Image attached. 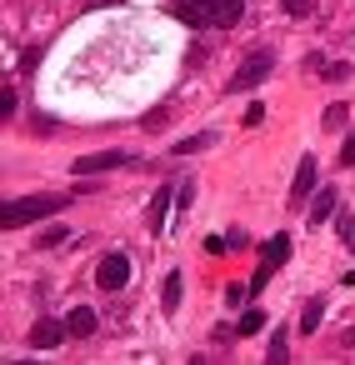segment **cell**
I'll return each mask as SVG.
<instances>
[{
    "label": "cell",
    "instance_id": "6da1fadb",
    "mask_svg": "<svg viewBox=\"0 0 355 365\" xmlns=\"http://www.w3.org/2000/svg\"><path fill=\"white\" fill-rule=\"evenodd\" d=\"M71 205V195H21V200H6L0 205V225L6 230H21V225H31V220H41V215H56V210H66Z\"/></svg>",
    "mask_w": 355,
    "mask_h": 365
},
{
    "label": "cell",
    "instance_id": "7a4b0ae2",
    "mask_svg": "<svg viewBox=\"0 0 355 365\" xmlns=\"http://www.w3.org/2000/svg\"><path fill=\"white\" fill-rule=\"evenodd\" d=\"M285 255H290V235H270V240H265V250H260V270H255V280H250V295H260V290H265V280L285 265Z\"/></svg>",
    "mask_w": 355,
    "mask_h": 365
},
{
    "label": "cell",
    "instance_id": "3957f363",
    "mask_svg": "<svg viewBox=\"0 0 355 365\" xmlns=\"http://www.w3.org/2000/svg\"><path fill=\"white\" fill-rule=\"evenodd\" d=\"M270 71H275V56H270V51H255V56L240 61V71L230 76V91H250V86H260Z\"/></svg>",
    "mask_w": 355,
    "mask_h": 365
},
{
    "label": "cell",
    "instance_id": "277c9868",
    "mask_svg": "<svg viewBox=\"0 0 355 365\" xmlns=\"http://www.w3.org/2000/svg\"><path fill=\"white\" fill-rule=\"evenodd\" d=\"M96 285H101V290H120V285H130V255H106L101 270H96Z\"/></svg>",
    "mask_w": 355,
    "mask_h": 365
},
{
    "label": "cell",
    "instance_id": "5b68a950",
    "mask_svg": "<svg viewBox=\"0 0 355 365\" xmlns=\"http://www.w3.org/2000/svg\"><path fill=\"white\" fill-rule=\"evenodd\" d=\"M130 165V150H101V155H86L76 160V175H96V170H120Z\"/></svg>",
    "mask_w": 355,
    "mask_h": 365
},
{
    "label": "cell",
    "instance_id": "8992f818",
    "mask_svg": "<svg viewBox=\"0 0 355 365\" xmlns=\"http://www.w3.org/2000/svg\"><path fill=\"white\" fill-rule=\"evenodd\" d=\"M66 335H71V325H66V320H36V330H31V345H36V350H56Z\"/></svg>",
    "mask_w": 355,
    "mask_h": 365
},
{
    "label": "cell",
    "instance_id": "52a82bcc",
    "mask_svg": "<svg viewBox=\"0 0 355 365\" xmlns=\"http://www.w3.org/2000/svg\"><path fill=\"white\" fill-rule=\"evenodd\" d=\"M170 16H180L185 26H205L210 21V0H165Z\"/></svg>",
    "mask_w": 355,
    "mask_h": 365
},
{
    "label": "cell",
    "instance_id": "ba28073f",
    "mask_svg": "<svg viewBox=\"0 0 355 365\" xmlns=\"http://www.w3.org/2000/svg\"><path fill=\"white\" fill-rule=\"evenodd\" d=\"M66 325H71V335H81V340H91V335H96V325H101V315H96L91 305H76V310L66 315Z\"/></svg>",
    "mask_w": 355,
    "mask_h": 365
},
{
    "label": "cell",
    "instance_id": "9c48e42d",
    "mask_svg": "<svg viewBox=\"0 0 355 365\" xmlns=\"http://www.w3.org/2000/svg\"><path fill=\"white\" fill-rule=\"evenodd\" d=\"M240 16H245V0H210V21H215L220 31H230Z\"/></svg>",
    "mask_w": 355,
    "mask_h": 365
},
{
    "label": "cell",
    "instance_id": "30bf717a",
    "mask_svg": "<svg viewBox=\"0 0 355 365\" xmlns=\"http://www.w3.org/2000/svg\"><path fill=\"white\" fill-rule=\"evenodd\" d=\"M210 145H215V130H195V135L175 140V145H170V155H200V150H210Z\"/></svg>",
    "mask_w": 355,
    "mask_h": 365
},
{
    "label": "cell",
    "instance_id": "8fae6325",
    "mask_svg": "<svg viewBox=\"0 0 355 365\" xmlns=\"http://www.w3.org/2000/svg\"><path fill=\"white\" fill-rule=\"evenodd\" d=\"M330 215H335V185H325V190L310 200V215H305V220H310V225H325Z\"/></svg>",
    "mask_w": 355,
    "mask_h": 365
},
{
    "label": "cell",
    "instance_id": "7c38bea8",
    "mask_svg": "<svg viewBox=\"0 0 355 365\" xmlns=\"http://www.w3.org/2000/svg\"><path fill=\"white\" fill-rule=\"evenodd\" d=\"M315 190V155H305L300 160V170H295V185H290V195L300 200V195H310Z\"/></svg>",
    "mask_w": 355,
    "mask_h": 365
},
{
    "label": "cell",
    "instance_id": "4fadbf2b",
    "mask_svg": "<svg viewBox=\"0 0 355 365\" xmlns=\"http://www.w3.org/2000/svg\"><path fill=\"white\" fill-rule=\"evenodd\" d=\"M320 315H325V295H310V300H305V310H300V335H315Z\"/></svg>",
    "mask_w": 355,
    "mask_h": 365
},
{
    "label": "cell",
    "instance_id": "5bb4252c",
    "mask_svg": "<svg viewBox=\"0 0 355 365\" xmlns=\"http://www.w3.org/2000/svg\"><path fill=\"white\" fill-rule=\"evenodd\" d=\"M165 210H170V185H160L155 200H150V230H155V235L165 230Z\"/></svg>",
    "mask_w": 355,
    "mask_h": 365
},
{
    "label": "cell",
    "instance_id": "9a60e30c",
    "mask_svg": "<svg viewBox=\"0 0 355 365\" xmlns=\"http://www.w3.org/2000/svg\"><path fill=\"white\" fill-rule=\"evenodd\" d=\"M160 305H165V310H175V305H180V275H175V270H170V275H165V285H160Z\"/></svg>",
    "mask_w": 355,
    "mask_h": 365
},
{
    "label": "cell",
    "instance_id": "2e32d148",
    "mask_svg": "<svg viewBox=\"0 0 355 365\" xmlns=\"http://www.w3.org/2000/svg\"><path fill=\"white\" fill-rule=\"evenodd\" d=\"M235 330H240V335H255V330H265V310H255V305H250V310L240 315V325H235Z\"/></svg>",
    "mask_w": 355,
    "mask_h": 365
},
{
    "label": "cell",
    "instance_id": "e0dca14e",
    "mask_svg": "<svg viewBox=\"0 0 355 365\" xmlns=\"http://www.w3.org/2000/svg\"><path fill=\"white\" fill-rule=\"evenodd\" d=\"M280 11L290 21H305V16H315V0H280Z\"/></svg>",
    "mask_w": 355,
    "mask_h": 365
},
{
    "label": "cell",
    "instance_id": "ac0fdd59",
    "mask_svg": "<svg viewBox=\"0 0 355 365\" xmlns=\"http://www.w3.org/2000/svg\"><path fill=\"white\" fill-rule=\"evenodd\" d=\"M340 240H345L350 255H355V215H340Z\"/></svg>",
    "mask_w": 355,
    "mask_h": 365
},
{
    "label": "cell",
    "instance_id": "d6986e66",
    "mask_svg": "<svg viewBox=\"0 0 355 365\" xmlns=\"http://www.w3.org/2000/svg\"><path fill=\"white\" fill-rule=\"evenodd\" d=\"M16 106H21V101H16V91L6 86V91H0V115H6V120H11V115H16Z\"/></svg>",
    "mask_w": 355,
    "mask_h": 365
},
{
    "label": "cell",
    "instance_id": "ffe728a7",
    "mask_svg": "<svg viewBox=\"0 0 355 365\" xmlns=\"http://www.w3.org/2000/svg\"><path fill=\"white\" fill-rule=\"evenodd\" d=\"M190 200H195V185H190V180H180V190H175V210H185Z\"/></svg>",
    "mask_w": 355,
    "mask_h": 365
},
{
    "label": "cell",
    "instance_id": "44dd1931",
    "mask_svg": "<svg viewBox=\"0 0 355 365\" xmlns=\"http://www.w3.org/2000/svg\"><path fill=\"white\" fill-rule=\"evenodd\" d=\"M285 335H290V330H285ZM285 335H275V340H270V360H285V350H290V340H285Z\"/></svg>",
    "mask_w": 355,
    "mask_h": 365
},
{
    "label": "cell",
    "instance_id": "7402d4cb",
    "mask_svg": "<svg viewBox=\"0 0 355 365\" xmlns=\"http://www.w3.org/2000/svg\"><path fill=\"white\" fill-rule=\"evenodd\" d=\"M61 240H66V230H61V225H51V230H41V245H61Z\"/></svg>",
    "mask_w": 355,
    "mask_h": 365
},
{
    "label": "cell",
    "instance_id": "603a6c76",
    "mask_svg": "<svg viewBox=\"0 0 355 365\" xmlns=\"http://www.w3.org/2000/svg\"><path fill=\"white\" fill-rule=\"evenodd\" d=\"M340 165H355V135H345V145H340Z\"/></svg>",
    "mask_w": 355,
    "mask_h": 365
},
{
    "label": "cell",
    "instance_id": "cb8c5ba5",
    "mask_svg": "<svg viewBox=\"0 0 355 365\" xmlns=\"http://www.w3.org/2000/svg\"><path fill=\"white\" fill-rule=\"evenodd\" d=\"M345 345H350V350H355V325H350V330H345Z\"/></svg>",
    "mask_w": 355,
    "mask_h": 365
}]
</instances>
